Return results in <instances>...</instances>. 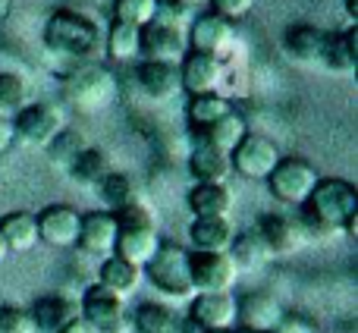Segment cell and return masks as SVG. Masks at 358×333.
Listing matches in <instances>:
<instances>
[{
  "label": "cell",
  "instance_id": "4316f807",
  "mask_svg": "<svg viewBox=\"0 0 358 333\" xmlns=\"http://www.w3.org/2000/svg\"><path fill=\"white\" fill-rule=\"evenodd\" d=\"M189 173L195 183H210V185H227V176L233 173L229 157L220 151L208 148V145H198L189 155Z\"/></svg>",
  "mask_w": 358,
  "mask_h": 333
},
{
  "label": "cell",
  "instance_id": "74e56055",
  "mask_svg": "<svg viewBox=\"0 0 358 333\" xmlns=\"http://www.w3.org/2000/svg\"><path fill=\"white\" fill-rule=\"evenodd\" d=\"M252 6H255V0H210V13L220 16V19H227L229 25H233L236 19L248 16Z\"/></svg>",
  "mask_w": 358,
  "mask_h": 333
},
{
  "label": "cell",
  "instance_id": "7a4b0ae2",
  "mask_svg": "<svg viewBox=\"0 0 358 333\" xmlns=\"http://www.w3.org/2000/svg\"><path fill=\"white\" fill-rule=\"evenodd\" d=\"M117 242H113V255L136 267H145L151 258H155L157 246V223H155V214L148 211V204L136 201L129 208L117 211Z\"/></svg>",
  "mask_w": 358,
  "mask_h": 333
},
{
  "label": "cell",
  "instance_id": "cb8c5ba5",
  "mask_svg": "<svg viewBox=\"0 0 358 333\" xmlns=\"http://www.w3.org/2000/svg\"><path fill=\"white\" fill-rule=\"evenodd\" d=\"M98 283L104 286V290H110L113 296L129 299L132 292L138 290V283H142V267L110 255V258H104L98 267Z\"/></svg>",
  "mask_w": 358,
  "mask_h": 333
},
{
  "label": "cell",
  "instance_id": "ee69618b",
  "mask_svg": "<svg viewBox=\"0 0 358 333\" xmlns=\"http://www.w3.org/2000/svg\"><path fill=\"white\" fill-rule=\"evenodd\" d=\"M6 10H10V0H0V19L6 16Z\"/></svg>",
  "mask_w": 358,
  "mask_h": 333
},
{
  "label": "cell",
  "instance_id": "4dcf8cb0",
  "mask_svg": "<svg viewBox=\"0 0 358 333\" xmlns=\"http://www.w3.org/2000/svg\"><path fill=\"white\" fill-rule=\"evenodd\" d=\"M107 173H110V157L104 148H94V145H85V151L69 166V176L79 185H98Z\"/></svg>",
  "mask_w": 358,
  "mask_h": 333
},
{
  "label": "cell",
  "instance_id": "83f0119b",
  "mask_svg": "<svg viewBox=\"0 0 358 333\" xmlns=\"http://www.w3.org/2000/svg\"><path fill=\"white\" fill-rule=\"evenodd\" d=\"M179 318L173 309L161 302H142L129 315V330L132 333H179Z\"/></svg>",
  "mask_w": 358,
  "mask_h": 333
},
{
  "label": "cell",
  "instance_id": "5b68a950",
  "mask_svg": "<svg viewBox=\"0 0 358 333\" xmlns=\"http://www.w3.org/2000/svg\"><path fill=\"white\" fill-rule=\"evenodd\" d=\"M317 183H321L317 166L302 161V157H280V164L273 166V173L267 176L271 195L283 204H292V208H302L311 198Z\"/></svg>",
  "mask_w": 358,
  "mask_h": 333
},
{
  "label": "cell",
  "instance_id": "44dd1931",
  "mask_svg": "<svg viewBox=\"0 0 358 333\" xmlns=\"http://www.w3.org/2000/svg\"><path fill=\"white\" fill-rule=\"evenodd\" d=\"M138 88L155 101H170L179 94V66L173 63H157V60H142L136 69Z\"/></svg>",
  "mask_w": 358,
  "mask_h": 333
},
{
  "label": "cell",
  "instance_id": "9c48e42d",
  "mask_svg": "<svg viewBox=\"0 0 358 333\" xmlns=\"http://www.w3.org/2000/svg\"><path fill=\"white\" fill-rule=\"evenodd\" d=\"M138 54H142L145 60L173 63V66H179L182 57L189 54V48H185V35L176 22L151 19L148 25L138 29Z\"/></svg>",
  "mask_w": 358,
  "mask_h": 333
},
{
  "label": "cell",
  "instance_id": "f35d334b",
  "mask_svg": "<svg viewBox=\"0 0 358 333\" xmlns=\"http://www.w3.org/2000/svg\"><path fill=\"white\" fill-rule=\"evenodd\" d=\"M189 3L185 0H155V19H164V22H176L185 16Z\"/></svg>",
  "mask_w": 358,
  "mask_h": 333
},
{
  "label": "cell",
  "instance_id": "ffe728a7",
  "mask_svg": "<svg viewBox=\"0 0 358 333\" xmlns=\"http://www.w3.org/2000/svg\"><path fill=\"white\" fill-rule=\"evenodd\" d=\"M233 236L236 229L229 217H195L189 223V242L195 252H229Z\"/></svg>",
  "mask_w": 358,
  "mask_h": 333
},
{
  "label": "cell",
  "instance_id": "8d00e7d4",
  "mask_svg": "<svg viewBox=\"0 0 358 333\" xmlns=\"http://www.w3.org/2000/svg\"><path fill=\"white\" fill-rule=\"evenodd\" d=\"M0 333H35V327L29 321V311L13 309V305L0 309Z\"/></svg>",
  "mask_w": 358,
  "mask_h": 333
},
{
  "label": "cell",
  "instance_id": "1f68e13d",
  "mask_svg": "<svg viewBox=\"0 0 358 333\" xmlns=\"http://www.w3.org/2000/svg\"><path fill=\"white\" fill-rule=\"evenodd\" d=\"M229 111H233V107H229V101L223 98V94L208 92V94H192L189 107H185V117H189L192 126H198V129H208L210 123H217L220 117H227Z\"/></svg>",
  "mask_w": 358,
  "mask_h": 333
},
{
  "label": "cell",
  "instance_id": "30bf717a",
  "mask_svg": "<svg viewBox=\"0 0 358 333\" xmlns=\"http://www.w3.org/2000/svg\"><path fill=\"white\" fill-rule=\"evenodd\" d=\"M189 324L201 333H220V330H236V305L233 292H198L189 299Z\"/></svg>",
  "mask_w": 358,
  "mask_h": 333
},
{
  "label": "cell",
  "instance_id": "277c9868",
  "mask_svg": "<svg viewBox=\"0 0 358 333\" xmlns=\"http://www.w3.org/2000/svg\"><path fill=\"white\" fill-rule=\"evenodd\" d=\"M142 277H148V283L157 292H164L167 299H192V277H189V252L176 242H161L155 252V258L142 267Z\"/></svg>",
  "mask_w": 358,
  "mask_h": 333
},
{
  "label": "cell",
  "instance_id": "e0dca14e",
  "mask_svg": "<svg viewBox=\"0 0 358 333\" xmlns=\"http://www.w3.org/2000/svg\"><path fill=\"white\" fill-rule=\"evenodd\" d=\"M239 305V315H236V324L245 330H264L271 333L283 318V305L271 296V292H248V296L236 299Z\"/></svg>",
  "mask_w": 358,
  "mask_h": 333
},
{
  "label": "cell",
  "instance_id": "f546056e",
  "mask_svg": "<svg viewBox=\"0 0 358 333\" xmlns=\"http://www.w3.org/2000/svg\"><path fill=\"white\" fill-rule=\"evenodd\" d=\"M227 255L233 258V264L239 267V271H255V267H264L267 261L273 258L255 229H248V233H236L233 236V246H229Z\"/></svg>",
  "mask_w": 358,
  "mask_h": 333
},
{
  "label": "cell",
  "instance_id": "484cf974",
  "mask_svg": "<svg viewBox=\"0 0 358 333\" xmlns=\"http://www.w3.org/2000/svg\"><path fill=\"white\" fill-rule=\"evenodd\" d=\"M201 132H204L201 145H208V148H214V151H220V155L229 157L236 148H239L242 139L248 136V123L236 111H229L227 117H220L217 123H210L208 129H201Z\"/></svg>",
  "mask_w": 358,
  "mask_h": 333
},
{
  "label": "cell",
  "instance_id": "d6986e66",
  "mask_svg": "<svg viewBox=\"0 0 358 333\" xmlns=\"http://www.w3.org/2000/svg\"><path fill=\"white\" fill-rule=\"evenodd\" d=\"M73 318H79V302L66 296H41L29 309V321L35 333H60Z\"/></svg>",
  "mask_w": 358,
  "mask_h": 333
},
{
  "label": "cell",
  "instance_id": "b9f144b4",
  "mask_svg": "<svg viewBox=\"0 0 358 333\" xmlns=\"http://www.w3.org/2000/svg\"><path fill=\"white\" fill-rule=\"evenodd\" d=\"M60 333H98V330H94L88 321H82V318H73V321H69Z\"/></svg>",
  "mask_w": 358,
  "mask_h": 333
},
{
  "label": "cell",
  "instance_id": "60d3db41",
  "mask_svg": "<svg viewBox=\"0 0 358 333\" xmlns=\"http://www.w3.org/2000/svg\"><path fill=\"white\" fill-rule=\"evenodd\" d=\"M13 142H16V132H13V120L0 117V155H6V151L13 148Z\"/></svg>",
  "mask_w": 358,
  "mask_h": 333
},
{
  "label": "cell",
  "instance_id": "8992f818",
  "mask_svg": "<svg viewBox=\"0 0 358 333\" xmlns=\"http://www.w3.org/2000/svg\"><path fill=\"white\" fill-rule=\"evenodd\" d=\"M79 318L88 321L98 333H129V311H126V299L113 296L101 283L85 286L79 299Z\"/></svg>",
  "mask_w": 358,
  "mask_h": 333
},
{
  "label": "cell",
  "instance_id": "ab89813d",
  "mask_svg": "<svg viewBox=\"0 0 358 333\" xmlns=\"http://www.w3.org/2000/svg\"><path fill=\"white\" fill-rule=\"evenodd\" d=\"M271 333H317V327H315V321H308V318H302V315H286V311H283L280 324H277V327H273Z\"/></svg>",
  "mask_w": 358,
  "mask_h": 333
},
{
  "label": "cell",
  "instance_id": "c3c4849f",
  "mask_svg": "<svg viewBox=\"0 0 358 333\" xmlns=\"http://www.w3.org/2000/svg\"><path fill=\"white\" fill-rule=\"evenodd\" d=\"M220 333H233V330H220Z\"/></svg>",
  "mask_w": 358,
  "mask_h": 333
},
{
  "label": "cell",
  "instance_id": "e575fe53",
  "mask_svg": "<svg viewBox=\"0 0 358 333\" xmlns=\"http://www.w3.org/2000/svg\"><path fill=\"white\" fill-rule=\"evenodd\" d=\"M107 54L113 60H132L138 57V29L136 25H123V22H113L110 31H107Z\"/></svg>",
  "mask_w": 358,
  "mask_h": 333
},
{
  "label": "cell",
  "instance_id": "d6a6232c",
  "mask_svg": "<svg viewBox=\"0 0 358 333\" xmlns=\"http://www.w3.org/2000/svg\"><path fill=\"white\" fill-rule=\"evenodd\" d=\"M85 151V139H82V132L76 129H66L63 126L60 132H57L54 139H50V145L44 148V155H48V161L54 166H60V170H69L73 166L76 157Z\"/></svg>",
  "mask_w": 358,
  "mask_h": 333
},
{
  "label": "cell",
  "instance_id": "836d02e7",
  "mask_svg": "<svg viewBox=\"0 0 358 333\" xmlns=\"http://www.w3.org/2000/svg\"><path fill=\"white\" fill-rule=\"evenodd\" d=\"M25 104H29V85H25V79L19 73L3 69L0 73V117L13 120Z\"/></svg>",
  "mask_w": 358,
  "mask_h": 333
},
{
  "label": "cell",
  "instance_id": "d4e9b609",
  "mask_svg": "<svg viewBox=\"0 0 358 333\" xmlns=\"http://www.w3.org/2000/svg\"><path fill=\"white\" fill-rule=\"evenodd\" d=\"M0 239L6 242V252H29L38 246V223L29 211H10L0 217Z\"/></svg>",
  "mask_w": 358,
  "mask_h": 333
},
{
  "label": "cell",
  "instance_id": "7dc6e473",
  "mask_svg": "<svg viewBox=\"0 0 358 333\" xmlns=\"http://www.w3.org/2000/svg\"><path fill=\"white\" fill-rule=\"evenodd\" d=\"M185 3H189V6H195V3H204V0H185Z\"/></svg>",
  "mask_w": 358,
  "mask_h": 333
},
{
  "label": "cell",
  "instance_id": "8fae6325",
  "mask_svg": "<svg viewBox=\"0 0 358 333\" xmlns=\"http://www.w3.org/2000/svg\"><path fill=\"white\" fill-rule=\"evenodd\" d=\"M277 164H280V148L267 136H258V132H248L239 142V148L229 155V166L245 179H267Z\"/></svg>",
  "mask_w": 358,
  "mask_h": 333
},
{
  "label": "cell",
  "instance_id": "f6af8a7d",
  "mask_svg": "<svg viewBox=\"0 0 358 333\" xmlns=\"http://www.w3.org/2000/svg\"><path fill=\"white\" fill-rule=\"evenodd\" d=\"M3 258H6V242L0 239V261H3Z\"/></svg>",
  "mask_w": 358,
  "mask_h": 333
},
{
  "label": "cell",
  "instance_id": "f1b7e54d",
  "mask_svg": "<svg viewBox=\"0 0 358 333\" xmlns=\"http://www.w3.org/2000/svg\"><path fill=\"white\" fill-rule=\"evenodd\" d=\"M98 195H101V201L107 204V211H110V214H117V211H123V208H129V204L138 201V185L132 183L129 173L110 170L98 183Z\"/></svg>",
  "mask_w": 358,
  "mask_h": 333
},
{
  "label": "cell",
  "instance_id": "6da1fadb",
  "mask_svg": "<svg viewBox=\"0 0 358 333\" xmlns=\"http://www.w3.org/2000/svg\"><path fill=\"white\" fill-rule=\"evenodd\" d=\"M302 223L315 236L349 233L355 236L358 223V189L349 179H321L311 192V198L302 204Z\"/></svg>",
  "mask_w": 358,
  "mask_h": 333
},
{
  "label": "cell",
  "instance_id": "7402d4cb",
  "mask_svg": "<svg viewBox=\"0 0 358 333\" xmlns=\"http://www.w3.org/2000/svg\"><path fill=\"white\" fill-rule=\"evenodd\" d=\"M185 204L195 217H229L233 214V192L227 185H210V183H195L185 195Z\"/></svg>",
  "mask_w": 358,
  "mask_h": 333
},
{
  "label": "cell",
  "instance_id": "7c38bea8",
  "mask_svg": "<svg viewBox=\"0 0 358 333\" xmlns=\"http://www.w3.org/2000/svg\"><path fill=\"white\" fill-rule=\"evenodd\" d=\"M79 220L82 214L69 204H48L41 214H35L38 242L50 248H73L79 242Z\"/></svg>",
  "mask_w": 358,
  "mask_h": 333
},
{
  "label": "cell",
  "instance_id": "bcb514c9",
  "mask_svg": "<svg viewBox=\"0 0 358 333\" xmlns=\"http://www.w3.org/2000/svg\"><path fill=\"white\" fill-rule=\"evenodd\" d=\"M233 333H264V330H245V327H236Z\"/></svg>",
  "mask_w": 358,
  "mask_h": 333
},
{
  "label": "cell",
  "instance_id": "ba28073f",
  "mask_svg": "<svg viewBox=\"0 0 358 333\" xmlns=\"http://www.w3.org/2000/svg\"><path fill=\"white\" fill-rule=\"evenodd\" d=\"M63 129V111L57 104H25L22 111L13 117V132L19 142L31 145V148H48L50 139Z\"/></svg>",
  "mask_w": 358,
  "mask_h": 333
},
{
  "label": "cell",
  "instance_id": "2e32d148",
  "mask_svg": "<svg viewBox=\"0 0 358 333\" xmlns=\"http://www.w3.org/2000/svg\"><path fill=\"white\" fill-rule=\"evenodd\" d=\"M255 233L261 236V242L267 246V252L277 255H296L302 246V229L283 214H261L255 220Z\"/></svg>",
  "mask_w": 358,
  "mask_h": 333
},
{
  "label": "cell",
  "instance_id": "ac0fdd59",
  "mask_svg": "<svg viewBox=\"0 0 358 333\" xmlns=\"http://www.w3.org/2000/svg\"><path fill=\"white\" fill-rule=\"evenodd\" d=\"M327 48V31L311 22H296L283 31V50L296 63H321Z\"/></svg>",
  "mask_w": 358,
  "mask_h": 333
},
{
  "label": "cell",
  "instance_id": "9a60e30c",
  "mask_svg": "<svg viewBox=\"0 0 358 333\" xmlns=\"http://www.w3.org/2000/svg\"><path fill=\"white\" fill-rule=\"evenodd\" d=\"M220 79H223V63L217 60V57L189 50V54L182 57V63H179V88H185L189 98L192 94L217 92Z\"/></svg>",
  "mask_w": 358,
  "mask_h": 333
},
{
  "label": "cell",
  "instance_id": "5bb4252c",
  "mask_svg": "<svg viewBox=\"0 0 358 333\" xmlns=\"http://www.w3.org/2000/svg\"><path fill=\"white\" fill-rule=\"evenodd\" d=\"M113 242H117V217L110 211H88L79 220V242L82 248L92 258H110L113 255Z\"/></svg>",
  "mask_w": 358,
  "mask_h": 333
},
{
  "label": "cell",
  "instance_id": "603a6c76",
  "mask_svg": "<svg viewBox=\"0 0 358 333\" xmlns=\"http://www.w3.org/2000/svg\"><path fill=\"white\" fill-rule=\"evenodd\" d=\"M358 29L349 25L343 31H327V48H324L321 63L336 76H352L358 66V48H355Z\"/></svg>",
  "mask_w": 358,
  "mask_h": 333
},
{
  "label": "cell",
  "instance_id": "7bdbcfd3",
  "mask_svg": "<svg viewBox=\"0 0 358 333\" xmlns=\"http://www.w3.org/2000/svg\"><path fill=\"white\" fill-rule=\"evenodd\" d=\"M343 10H346L349 22H358V0H343Z\"/></svg>",
  "mask_w": 358,
  "mask_h": 333
},
{
  "label": "cell",
  "instance_id": "4fadbf2b",
  "mask_svg": "<svg viewBox=\"0 0 358 333\" xmlns=\"http://www.w3.org/2000/svg\"><path fill=\"white\" fill-rule=\"evenodd\" d=\"M229 44H233V25H229L227 19L214 16V13L198 16L195 22H192L189 35H185V48L195 50V54L217 57V60L229 50Z\"/></svg>",
  "mask_w": 358,
  "mask_h": 333
},
{
  "label": "cell",
  "instance_id": "52a82bcc",
  "mask_svg": "<svg viewBox=\"0 0 358 333\" xmlns=\"http://www.w3.org/2000/svg\"><path fill=\"white\" fill-rule=\"evenodd\" d=\"M192 290L198 292H233L239 280V267L227 252H189Z\"/></svg>",
  "mask_w": 358,
  "mask_h": 333
},
{
  "label": "cell",
  "instance_id": "3957f363",
  "mask_svg": "<svg viewBox=\"0 0 358 333\" xmlns=\"http://www.w3.org/2000/svg\"><path fill=\"white\" fill-rule=\"evenodd\" d=\"M48 50L66 57H92L101 50V29L94 19H88L85 13L76 10H57L48 16L41 31Z\"/></svg>",
  "mask_w": 358,
  "mask_h": 333
},
{
  "label": "cell",
  "instance_id": "d590c367",
  "mask_svg": "<svg viewBox=\"0 0 358 333\" xmlns=\"http://www.w3.org/2000/svg\"><path fill=\"white\" fill-rule=\"evenodd\" d=\"M151 19H155V0H113V22L142 29Z\"/></svg>",
  "mask_w": 358,
  "mask_h": 333
}]
</instances>
